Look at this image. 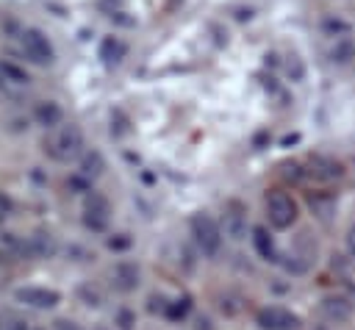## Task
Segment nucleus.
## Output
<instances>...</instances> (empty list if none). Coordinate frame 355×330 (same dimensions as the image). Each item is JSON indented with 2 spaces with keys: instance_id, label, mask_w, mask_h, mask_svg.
I'll list each match as a JSON object with an SVG mask.
<instances>
[{
  "instance_id": "f257e3e1",
  "label": "nucleus",
  "mask_w": 355,
  "mask_h": 330,
  "mask_svg": "<svg viewBox=\"0 0 355 330\" xmlns=\"http://www.w3.org/2000/svg\"><path fill=\"white\" fill-rule=\"evenodd\" d=\"M44 155L58 161V164H69L75 158L83 155V130L75 122L67 125H55L47 136H44Z\"/></svg>"
},
{
  "instance_id": "f03ea898",
  "label": "nucleus",
  "mask_w": 355,
  "mask_h": 330,
  "mask_svg": "<svg viewBox=\"0 0 355 330\" xmlns=\"http://www.w3.org/2000/svg\"><path fill=\"white\" fill-rule=\"evenodd\" d=\"M189 227H191V236H194V244L200 247L202 255H216L219 247H222V227L219 222L208 214V211H197L191 219H189Z\"/></svg>"
},
{
  "instance_id": "7ed1b4c3",
  "label": "nucleus",
  "mask_w": 355,
  "mask_h": 330,
  "mask_svg": "<svg viewBox=\"0 0 355 330\" xmlns=\"http://www.w3.org/2000/svg\"><path fill=\"white\" fill-rule=\"evenodd\" d=\"M19 50L25 55V61H31L36 67H50L55 61V47L47 39V33L39 28H25L19 33Z\"/></svg>"
},
{
  "instance_id": "20e7f679",
  "label": "nucleus",
  "mask_w": 355,
  "mask_h": 330,
  "mask_svg": "<svg viewBox=\"0 0 355 330\" xmlns=\"http://www.w3.org/2000/svg\"><path fill=\"white\" fill-rule=\"evenodd\" d=\"M297 202L291 194L280 191V189H272L266 194V216H269V225L277 227V230H286L297 222Z\"/></svg>"
},
{
  "instance_id": "39448f33",
  "label": "nucleus",
  "mask_w": 355,
  "mask_h": 330,
  "mask_svg": "<svg viewBox=\"0 0 355 330\" xmlns=\"http://www.w3.org/2000/svg\"><path fill=\"white\" fill-rule=\"evenodd\" d=\"M83 227L92 233H105L111 222V202L100 191H89L83 200Z\"/></svg>"
},
{
  "instance_id": "423d86ee",
  "label": "nucleus",
  "mask_w": 355,
  "mask_h": 330,
  "mask_svg": "<svg viewBox=\"0 0 355 330\" xmlns=\"http://www.w3.org/2000/svg\"><path fill=\"white\" fill-rule=\"evenodd\" d=\"M14 299L28 308H36V311H50L61 302V294L55 288H44V286H19L14 291Z\"/></svg>"
},
{
  "instance_id": "0eeeda50",
  "label": "nucleus",
  "mask_w": 355,
  "mask_h": 330,
  "mask_svg": "<svg viewBox=\"0 0 355 330\" xmlns=\"http://www.w3.org/2000/svg\"><path fill=\"white\" fill-rule=\"evenodd\" d=\"M255 319H258V324L263 330H297L300 327V316L291 313L288 308H280V305L261 308Z\"/></svg>"
},
{
  "instance_id": "6e6552de",
  "label": "nucleus",
  "mask_w": 355,
  "mask_h": 330,
  "mask_svg": "<svg viewBox=\"0 0 355 330\" xmlns=\"http://www.w3.org/2000/svg\"><path fill=\"white\" fill-rule=\"evenodd\" d=\"M55 252H58V238L44 227L33 230L25 238V255H31V258H53Z\"/></svg>"
},
{
  "instance_id": "1a4fd4ad",
  "label": "nucleus",
  "mask_w": 355,
  "mask_h": 330,
  "mask_svg": "<svg viewBox=\"0 0 355 330\" xmlns=\"http://www.w3.org/2000/svg\"><path fill=\"white\" fill-rule=\"evenodd\" d=\"M222 227H225V236H230V238H244V233H247V214H244L241 202H227V205H225Z\"/></svg>"
},
{
  "instance_id": "9d476101",
  "label": "nucleus",
  "mask_w": 355,
  "mask_h": 330,
  "mask_svg": "<svg viewBox=\"0 0 355 330\" xmlns=\"http://www.w3.org/2000/svg\"><path fill=\"white\" fill-rule=\"evenodd\" d=\"M111 277H114V286H116L122 294H128V291H136L141 272H139V266H136L133 261H119V263L114 266Z\"/></svg>"
},
{
  "instance_id": "9b49d317",
  "label": "nucleus",
  "mask_w": 355,
  "mask_h": 330,
  "mask_svg": "<svg viewBox=\"0 0 355 330\" xmlns=\"http://www.w3.org/2000/svg\"><path fill=\"white\" fill-rule=\"evenodd\" d=\"M33 119H36V125H42L44 130H53L55 125H61L64 111H61L58 103H53V100H42V103H36V108H33Z\"/></svg>"
},
{
  "instance_id": "f8f14e48",
  "label": "nucleus",
  "mask_w": 355,
  "mask_h": 330,
  "mask_svg": "<svg viewBox=\"0 0 355 330\" xmlns=\"http://www.w3.org/2000/svg\"><path fill=\"white\" fill-rule=\"evenodd\" d=\"M125 53H128V47H125V42L116 39V36H105V39L100 42V50H97V55H100V61H103L105 67H116V64L125 58Z\"/></svg>"
},
{
  "instance_id": "ddd939ff",
  "label": "nucleus",
  "mask_w": 355,
  "mask_h": 330,
  "mask_svg": "<svg viewBox=\"0 0 355 330\" xmlns=\"http://www.w3.org/2000/svg\"><path fill=\"white\" fill-rule=\"evenodd\" d=\"M86 180H97L103 172H105V158H103V153L100 150H86L83 155H80V169H78Z\"/></svg>"
},
{
  "instance_id": "4468645a",
  "label": "nucleus",
  "mask_w": 355,
  "mask_h": 330,
  "mask_svg": "<svg viewBox=\"0 0 355 330\" xmlns=\"http://www.w3.org/2000/svg\"><path fill=\"white\" fill-rule=\"evenodd\" d=\"M322 313L333 322H347L352 316V302L347 297H324L322 299Z\"/></svg>"
},
{
  "instance_id": "2eb2a0df",
  "label": "nucleus",
  "mask_w": 355,
  "mask_h": 330,
  "mask_svg": "<svg viewBox=\"0 0 355 330\" xmlns=\"http://www.w3.org/2000/svg\"><path fill=\"white\" fill-rule=\"evenodd\" d=\"M0 75H3L6 86H8V92H11V89H25V86L31 83L28 72H25L22 67H17L14 61H0Z\"/></svg>"
},
{
  "instance_id": "dca6fc26",
  "label": "nucleus",
  "mask_w": 355,
  "mask_h": 330,
  "mask_svg": "<svg viewBox=\"0 0 355 330\" xmlns=\"http://www.w3.org/2000/svg\"><path fill=\"white\" fill-rule=\"evenodd\" d=\"M341 172H344L341 164L333 158H313L311 161V175L319 180H336V177H341Z\"/></svg>"
},
{
  "instance_id": "f3484780",
  "label": "nucleus",
  "mask_w": 355,
  "mask_h": 330,
  "mask_svg": "<svg viewBox=\"0 0 355 330\" xmlns=\"http://www.w3.org/2000/svg\"><path fill=\"white\" fill-rule=\"evenodd\" d=\"M252 244H255V250H258V255L261 258H266V261H277V252H275V241H272V236H269V230L266 227H252Z\"/></svg>"
},
{
  "instance_id": "a211bd4d",
  "label": "nucleus",
  "mask_w": 355,
  "mask_h": 330,
  "mask_svg": "<svg viewBox=\"0 0 355 330\" xmlns=\"http://www.w3.org/2000/svg\"><path fill=\"white\" fill-rule=\"evenodd\" d=\"M189 311H191V297H189V294H183V297H175V299L166 305V313H164V316H166V319H172V322H180Z\"/></svg>"
},
{
  "instance_id": "6ab92c4d",
  "label": "nucleus",
  "mask_w": 355,
  "mask_h": 330,
  "mask_svg": "<svg viewBox=\"0 0 355 330\" xmlns=\"http://www.w3.org/2000/svg\"><path fill=\"white\" fill-rule=\"evenodd\" d=\"M0 330H28V319H22L14 311H3L0 313Z\"/></svg>"
},
{
  "instance_id": "aec40b11",
  "label": "nucleus",
  "mask_w": 355,
  "mask_h": 330,
  "mask_svg": "<svg viewBox=\"0 0 355 330\" xmlns=\"http://www.w3.org/2000/svg\"><path fill=\"white\" fill-rule=\"evenodd\" d=\"M352 55H355V44H352V42H347V39H344V42H338V44L330 50V58H333L336 64H347Z\"/></svg>"
},
{
  "instance_id": "412c9836",
  "label": "nucleus",
  "mask_w": 355,
  "mask_h": 330,
  "mask_svg": "<svg viewBox=\"0 0 355 330\" xmlns=\"http://www.w3.org/2000/svg\"><path fill=\"white\" fill-rule=\"evenodd\" d=\"M78 297H80L86 305H94V308L103 305V294H100L97 288H92V286H80V288H78Z\"/></svg>"
},
{
  "instance_id": "4be33fe9",
  "label": "nucleus",
  "mask_w": 355,
  "mask_h": 330,
  "mask_svg": "<svg viewBox=\"0 0 355 330\" xmlns=\"http://www.w3.org/2000/svg\"><path fill=\"white\" fill-rule=\"evenodd\" d=\"M166 305H169V299L164 294H150V299H147L150 313H166Z\"/></svg>"
},
{
  "instance_id": "5701e85b",
  "label": "nucleus",
  "mask_w": 355,
  "mask_h": 330,
  "mask_svg": "<svg viewBox=\"0 0 355 330\" xmlns=\"http://www.w3.org/2000/svg\"><path fill=\"white\" fill-rule=\"evenodd\" d=\"M108 247L111 250H128L130 247V236L128 233H116V236L108 238Z\"/></svg>"
},
{
  "instance_id": "b1692460",
  "label": "nucleus",
  "mask_w": 355,
  "mask_h": 330,
  "mask_svg": "<svg viewBox=\"0 0 355 330\" xmlns=\"http://www.w3.org/2000/svg\"><path fill=\"white\" fill-rule=\"evenodd\" d=\"M116 324H119V330H133V313L128 308H122L116 313Z\"/></svg>"
},
{
  "instance_id": "393cba45",
  "label": "nucleus",
  "mask_w": 355,
  "mask_h": 330,
  "mask_svg": "<svg viewBox=\"0 0 355 330\" xmlns=\"http://www.w3.org/2000/svg\"><path fill=\"white\" fill-rule=\"evenodd\" d=\"M286 69H288V75H294L297 80L302 78V64H300V58H297V55H288V61H286Z\"/></svg>"
},
{
  "instance_id": "a878e982",
  "label": "nucleus",
  "mask_w": 355,
  "mask_h": 330,
  "mask_svg": "<svg viewBox=\"0 0 355 330\" xmlns=\"http://www.w3.org/2000/svg\"><path fill=\"white\" fill-rule=\"evenodd\" d=\"M11 208H14V202H11V197H8V194H3V191H0V225H3V222H6V216H8V214H11Z\"/></svg>"
},
{
  "instance_id": "bb28decb",
  "label": "nucleus",
  "mask_w": 355,
  "mask_h": 330,
  "mask_svg": "<svg viewBox=\"0 0 355 330\" xmlns=\"http://www.w3.org/2000/svg\"><path fill=\"white\" fill-rule=\"evenodd\" d=\"M55 330H83V327L72 319H55Z\"/></svg>"
},
{
  "instance_id": "cd10ccee",
  "label": "nucleus",
  "mask_w": 355,
  "mask_h": 330,
  "mask_svg": "<svg viewBox=\"0 0 355 330\" xmlns=\"http://www.w3.org/2000/svg\"><path fill=\"white\" fill-rule=\"evenodd\" d=\"M324 31H349V25L341 22V19H327L324 22Z\"/></svg>"
},
{
  "instance_id": "c85d7f7f",
  "label": "nucleus",
  "mask_w": 355,
  "mask_h": 330,
  "mask_svg": "<svg viewBox=\"0 0 355 330\" xmlns=\"http://www.w3.org/2000/svg\"><path fill=\"white\" fill-rule=\"evenodd\" d=\"M347 250H349V255H355V225L347 230Z\"/></svg>"
}]
</instances>
